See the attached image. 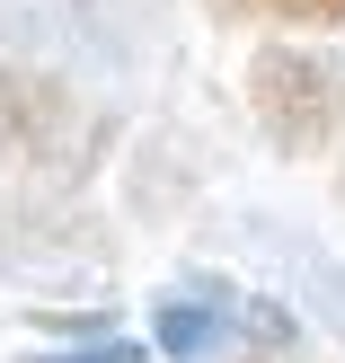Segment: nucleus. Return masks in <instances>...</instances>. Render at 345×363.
<instances>
[{"label":"nucleus","instance_id":"1","mask_svg":"<svg viewBox=\"0 0 345 363\" xmlns=\"http://www.w3.org/2000/svg\"><path fill=\"white\" fill-rule=\"evenodd\" d=\"M239 89H248V116H257V133H266L275 160H319L336 142V124H345V71L319 45L266 35V45L248 53Z\"/></svg>","mask_w":345,"mask_h":363},{"label":"nucleus","instance_id":"2","mask_svg":"<svg viewBox=\"0 0 345 363\" xmlns=\"http://www.w3.org/2000/svg\"><path fill=\"white\" fill-rule=\"evenodd\" d=\"M80 142V89L45 62H0V160L9 169H62Z\"/></svg>","mask_w":345,"mask_h":363},{"label":"nucleus","instance_id":"3","mask_svg":"<svg viewBox=\"0 0 345 363\" xmlns=\"http://www.w3.org/2000/svg\"><path fill=\"white\" fill-rule=\"evenodd\" d=\"M230 328H239V284H230V275H195V293H169V301L151 311V346L177 354V363L222 354Z\"/></svg>","mask_w":345,"mask_h":363},{"label":"nucleus","instance_id":"4","mask_svg":"<svg viewBox=\"0 0 345 363\" xmlns=\"http://www.w3.org/2000/svg\"><path fill=\"white\" fill-rule=\"evenodd\" d=\"M239 328L257 337V346H275V354H283V346H293V337H301V319L283 311V301H239Z\"/></svg>","mask_w":345,"mask_h":363},{"label":"nucleus","instance_id":"5","mask_svg":"<svg viewBox=\"0 0 345 363\" xmlns=\"http://www.w3.org/2000/svg\"><path fill=\"white\" fill-rule=\"evenodd\" d=\"M275 18H293V27H345V0H275Z\"/></svg>","mask_w":345,"mask_h":363},{"label":"nucleus","instance_id":"6","mask_svg":"<svg viewBox=\"0 0 345 363\" xmlns=\"http://www.w3.org/2000/svg\"><path fill=\"white\" fill-rule=\"evenodd\" d=\"M310 275H319L310 293H319V311H328V328H345V275H336V266H319V257H310Z\"/></svg>","mask_w":345,"mask_h":363},{"label":"nucleus","instance_id":"7","mask_svg":"<svg viewBox=\"0 0 345 363\" xmlns=\"http://www.w3.org/2000/svg\"><path fill=\"white\" fill-rule=\"evenodd\" d=\"M222 27H239V18H275V0H204Z\"/></svg>","mask_w":345,"mask_h":363},{"label":"nucleus","instance_id":"8","mask_svg":"<svg viewBox=\"0 0 345 363\" xmlns=\"http://www.w3.org/2000/svg\"><path fill=\"white\" fill-rule=\"evenodd\" d=\"M336 204H345V169H336Z\"/></svg>","mask_w":345,"mask_h":363}]
</instances>
